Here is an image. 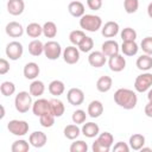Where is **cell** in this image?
<instances>
[{"mask_svg":"<svg viewBox=\"0 0 152 152\" xmlns=\"http://www.w3.org/2000/svg\"><path fill=\"white\" fill-rule=\"evenodd\" d=\"M63 53L62 46L56 40H49L44 44V55L50 61H56Z\"/></svg>","mask_w":152,"mask_h":152,"instance_id":"cell-5","label":"cell"},{"mask_svg":"<svg viewBox=\"0 0 152 152\" xmlns=\"http://www.w3.org/2000/svg\"><path fill=\"white\" fill-rule=\"evenodd\" d=\"M66 100L71 106H81L84 101V93L80 88H70L66 93Z\"/></svg>","mask_w":152,"mask_h":152,"instance_id":"cell-9","label":"cell"},{"mask_svg":"<svg viewBox=\"0 0 152 152\" xmlns=\"http://www.w3.org/2000/svg\"><path fill=\"white\" fill-rule=\"evenodd\" d=\"M0 107H1V115H0V118H1V119H4V116H5V107H4L2 104H1Z\"/></svg>","mask_w":152,"mask_h":152,"instance_id":"cell-51","label":"cell"},{"mask_svg":"<svg viewBox=\"0 0 152 152\" xmlns=\"http://www.w3.org/2000/svg\"><path fill=\"white\" fill-rule=\"evenodd\" d=\"M32 112L36 116H42L46 113H51L50 109V100L46 99H37L32 104Z\"/></svg>","mask_w":152,"mask_h":152,"instance_id":"cell-10","label":"cell"},{"mask_svg":"<svg viewBox=\"0 0 152 152\" xmlns=\"http://www.w3.org/2000/svg\"><path fill=\"white\" fill-rule=\"evenodd\" d=\"M93 48H94V40L91 37H88V36H86L78 45V50L82 52H90Z\"/></svg>","mask_w":152,"mask_h":152,"instance_id":"cell-38","label":"cell"},{"mask_svg":"<svg viewBox=\"0 0 152 152\" xmlns=\"http://www.w3.org/2000/svg\"><path fill=\"white\" fill-rule=\"evenodd\" d=\"M0 91L4 96H11L15 93V84L11 81H4L0 86Z\"/></svg>","mask_w":152,"mask_h":152,"instance_id":"cell-37","label":"cell"},{"mask_svg":"<svg viewBox=\"0 0 152 152\" xmlns=\"http://www.w3.org/2000/svg\"><path fill=\"white\" fill-rule=\"evenodd\" d=\"M23 72H24L25 78L33 81V80H36L38 77V75L40 72V69H39V65L36 62H28V63L25 64Z\"/></svg>","mask_w":152,"mask_h":152,"instance_id":"cell-18","label":"cell"},{"mask_svg":"<svg viewBox=\"0 0 152 152\" xmlns=\"http://www.w3.org/2000/svg\"><path fill=\"white\" fill-rule=\"evenodd\" d=\"M84 37H86V33L82 30H74V31H71L69 33V40L75 46H78Z\"/></svg>","mask_w":152,"mask_h":152,"instance_id":"cell-36","label":"cell"},{"mask_svg":"<svg viewBox=\"0 0 152 152\" xmlns=\"http://www.w3.org/2000/svg\"><path fill=\"white\" fill-rule=\"evenodd\" d=\"M114 102L124 109H133L138 103V96L135 91L128 88H120L114 93Z\"/></svg>","mask_w":152,"mask_h":152,"instance_id":"cell-1","label":"cell"},{"mask_svg":"<svg viewBox=\"0 0 152 152\" xmlns=\"http://www.w3.org/2000/svg\"><path fill=\"white\" fill-rule=\"evenodd\" d=\"M10 71V63L7 59L1 58L0 59V75H5Z\"/></svg>","mask_w":152,"mask_h":152,"instance_id":"cell-46","label":"cell"},{"mask_svg":"<svg viewBox=\"0 0 152 152\" xmlns=\"http://www.w3.org/2000/svg\"><path fill=\"white\" fill-rule=\"evenodd\" d=\"M80 26L88 32H96L102 27V19L95 14H84L80 18Z\"/></svg>","mask_w":152,"mask_h":152,"instance_id":"cell-2","label":"cell"},{"mask_svg":"<svg viewBox=\"0 0 152 152\" xmlns=\"http://www.w3.org/2000/svg\"><path fill=\"white\" fill-rule=\"evenodd\" d=\"M68 11L69 13L75 17V18H81L82 15L86 14V10H84V5L81 1H71L68 5Z\"/></svg>","mask_w":152,"mask_h":152,"instance_id":"cell-21","label":"cell"},{"mask_svg":"<svg viewBox=\"0 0 152 152\" xmlns=\"http://www.w3.org/2000/svg\"><path fill=\"white\" fill-rule=\"evenodd\" d=\"M87 113L90 118L93 119H96L99 116H101V114L103 113V104L101 101L99 100H93L89 104H88V109H87Z\"/></svg>","mask_w":152,"mask_h":152,"instance_id":"cell-20","label":"cell"},{"mask_svg":"<svg viewBox=\"0 0 152 152\" xmlns=\"http://www.w3.org/2000/svg\"><path fill=\"white\" fill-rule=\"evenodd\" d=\"M112 86H113V80L110 76H107V75H103L101 76L97 82H96V89L100 91V93H107L112 89Z\"/></svg>","mask_w":152,"mask_h":152,"instance_id":"cell-24","label":"cell"},{"mask_svg":"<svg viewBox=\"0 0 152 152\" xmlns=\"http://www.w3.org/2000/svg\"><path fill=\"white\" fill-rule=\"evenodd\" d=\"M87 5L91 11H99L102 7V0H87Z\"/></svg>","mask_w":152,"mask_h":152,"instance_id":"cell-45","label":"cell"},{"mask_svg":"<svg viewBox=\"0 0 152 152\" xmlns=\"http://www.w3.org/2000/svg\"><path fill=\"white\" fill-rule=\"evenodd\" d=\"M140 151H141V152H152V148H150V147H145V146H142Z\"/></svg>","mask_w":152,"mask_h":152,"instance_id":"cell-50","label":"cell"},{"mask_svg":"<svg viewBox=\"0 0 152 152\" xmlns=\"http://www.w3.org/2000/svg\"><path fill=\"white\" fill-rule=\"evenodd\" d=\"M28 53L33 57H38L44 53V43H42L39 39L31 40L28 43Z\"/></svg>","mask_w":152,"mask_h":152,"instance_id":"cell-30","label":"cell"},{"mask_svg":"<svg viewBox=\"0 0 152 152\" xmlns=\"http://www.w3.org/2000/svg\"><path fill=\"white\" fill-rule=\"evenodd\" d=\"M43 34L46 38H55L57 36V26L53 21H46L43 25Z\"/></svg>","mask_w":152,"mask_h":152,"instance_id":"cell-33","label":"cell"},{"mask_svg":"<svg viewBox=\"0 0 152 152\" xmlns=\"http://www.w3.org/2000/svg\"><path fill=\"white\" fill-rule=\"evenodd\" d=\"M48 89H49V93L51 95L58 97V96H61L65 91V86H64V83L61 80H53V81H51L49 83Z\"/></svg>","mask_w":152,"mask_h":152,"instance_id":"cell-27","label":"cell"},{"mask_svg":"<svg viewBox=\"0 0 152 152\" xmlns=\"http://www.w3.org/2000/svg\"><path fill=\"white\" fill-rule=\"evenodd\" d=\"M6 56L11 59V61H18L21 58L23 53H24V48H23V44L17 42V40H13V42H10L7 45H6Z\"/></svg>","mask_w":152,"mask_h":152,"instance_id":"cell-7","label":"cell"},{"mask_svg":"<svg viewBox=\"0 0 152 152\" xmlns=\"http://www.w3.org/2000/svg\"><path fill=\"white\" fill-rule=\"evenodd\" d=\"M28 124L25 121V120H11L8 121L7 124V129L10 131V133H12L13 135H17V137H23L25 134L28 133Z\"/></svg>","mask_w":152,"mask_h":152,"instance_id":"cell-6","label":"cell"},{"mask_svg":"<svg viewBox=\"0 0 152 152\" xmlns=\"http://www.w3.org/2000/svg\"><path fill=\"white\" fill-rule=\"evenodd\" d=\"M135 65L141 71H148V70H151L152 69V56L146 55V53L139 56L137 58Z\"/></svg>","mask_w":152,"mask_h":152,"instance_id":"cell-22","label":"cell"},{"mask_svg":"<svg viewBox=\"0 0 152 152\" xmlns=\"http://www.w3.org/2000/svg\"><path fill=\"white\" fill-rule=\"evenodd\" d=\"M30 142H27L24 139H18L15 140L12 146H11V151L12 152H27L30 150Z\"/></svg>","mask_w":152,"mask_h":152,"instance_id":"cell-34","label":"cell"},{"mask_svg":"<svg viewBox=\"0 0 152 152\" xmlns=\"http://www.w3.org/2000/svg\"><path fill=\"white\" fill-rule=\"evenodd\" d=\"M125 12L128 14H133L139 8V0H124Z\"/></svg>","mask_w":152,"mask_h":152,"instance_id":"cell-41","label":"cell"},{"mask_svg":"<svg viewBox=\"0 0 152 152\" xmlns=\"http://www.w3.org/2000/svg\"><path fill=\"white\" fill-rule=\"evenodd\" d=\"M81 132L84 137L87 138H95L100 134V127L95 122H86V124H82V128H81Z\"/></svg>","mask_w":152,"mask_h":152,"instance_id":"cell-19","label":"cell"},{"mask_svg":"<svg viewBox=\"0 0 152 152\" xmlns=\"http://www.w3.org/2000/svg\"><path fill=\"white\" fill-rule=\"evenodd\" d=\"M129 150H131L129 145H127V144L124 142V141H119V142H116V144L113 146V151H114V152H128Z\"/></svg>","mask_w":152,"mask_h":152,"instance_id":"cell-44","label":"cell"},{"mask_svg":"<svg viewBox=\"0 0 152 152\" xmlns=\"http://www.w3.org/2000/svg\"><path fill=\"white\" fill-rule=\"evenodd\" d=\"M144 112H145V115H146L147 118H152V101H148V102L146 103Z\"/></svg>","mask_w":152,"mask_h":152,"instance_id":"cell-47","label":"cell"},{"mask_svg":"<svg viewBox=\"0 0 152 152\" xmlns=\"http://www.w3.org/2000/svg\"><path fill=\"white\" fill-rule=\"evenodd\" d=\"M119 24L116 21H107L102 27H101V33L104 38H113L119 33Z\"/></svg>","mask_w":152,"mask_h":152,"instance_id":"cell-16","label":"cell"},{"mask_svg":"<svg viewBox=\"0 0 152 152\" xmlns=\"http://www.w3.org/2000/svg\"><path fill=\"white\" fill-rule=\"evenodd\" d=\"M101 51L107 56V57H112L114 55H118L120 52V45L118 44L116 40L114 39H107L102 43L101 45Z\"/></svg>","mask_w":152,"mask_h":152,"instance_id":"cell-12","label":"cell"},{"mask_svg":"<svg viewBox=\"0 0 152 152\" xmlns=\"http://www.w3.org/2000/svg\"><path fill=\"white\" fill-rule=\"evenodd\" d=\"M28 91L32 96L34 97H39L44 94L45 91V84L43 81H39V80H33L28 87Z\"/></svg>","mask_w":152,"mask_h":152,"instance_id":"cell-26","label":"cell"},{"mask_svg":"<svg viewBox=\"0 0 152 152\" xmlns=\"http://www.w3.org/2000/svg\"><path fill=\"white\" fill-rule=\"evenodd\" d=\"M137 36H138L137 31L132 27H125L120 33L122 42H134L137 39Z\"/></svg>","mask_w":152,"mask_h":152,"instance_id":"cell-35","label":"cell"},{"mask_svg":"<svg viewBox=\"0 0 152 152\" xmlns=\"http://www.w3.org/2000/svg\"><path fill=\"white\" fill-rule=\"evenodd\" d=\"M147 99H148V101H152V87L147 90Z\"/></svg>","mask_w":152,"mask_h":152,"instance_id":"cell-49","label":"cell"},{"mask_svg":"<svg viewBox=\"0 0 152 152\" xmlns=\"http://www.w3.org/2000/svg\"><path fill=\"white\" fill-rule=\"evenodd\" d=\"M106 55L102 51H91L88 56V63L93 66V68H101L106 64L107 59H106Z\"/></svg>","mask_w":152,"mask_h":152,"instance_id":"cell-14","label":"cell"},{"mask_svg":"<svg viewBox=\"0 0 152 152\" xmlns=\"http://www.w3.org/2000/svg\"><path fill=\"white\" fill-rule=\"evenodd\" d=\"M63 133H64V137L69 140H75L78 138V135L82 133L81 132V128L78 127V125L76 124H71V125H66L63 129Z\"/></svg>","mask_w":152,"mask_h":152,"instance_id":"cell-31","label":"cell"},{"mask_svg":"<svg viewBox=\"0 0 152 152\" xmlns=\"http://www.w3.org/2000/svg\"><path fill=\"white\" fill-rule=\"evenodd\" d=\"M46 141H48V137L42 131H34L28 137V142L31 144V146H33L36 148H40V147L45 146Z\"/></svg>","mask_w":152,"mask_h":152,"instance_id":"cell-13","label":"cell"},{"mask_svg":"<svg viewBox=\"0 0 152 152\" xmlns=\"http://www.w3.org/2000/svg\"><path fill=\"white\" fill-rule=\"evenodd\" d=\"M5 32L12 38H19L24 34V27L18 21H10L5 27Z\"/></svg>","mask_w":152,"mask_h":152,"instance_id":"cell-15","label":"cell"},{"mask_svg":"<svg viewBox=\"0 0 152 152\" xmlns=\"http://www.w3.org/2000/svg\"><path fill=\"white\" fill-rule=\"evenodd\" d=\"M87 114H88V113H86L83 109H76V110L72 113V115H71V120H72V122L76 124V125L84 124L86 120H87Z\"/></svg>","mask_w":152,"mask_h":152,"instance_id":"cell-40","label":"cell"},{"mask_svg":"<svg viewBox=\"0 0 152 152\" xmlns=\"http://www.w3.org/2000/svg\"><path fill=\"white\" fill-rule=\"evenodd\" d=\"M120 50L125 56L133 57L138 53L139 45L135 43V40L134 42H122V45L120 46Z\"/></svg>","mask_w":152,"mask_h":152,"instance_id":"cell-23","label":"cell"},{"mask_svg":"<svg viewBox=\"0 0 152 152\" xmlns=\"http://www.w3.org/2000/svg\"><path fill=\"white\" fill-rule=\"evenodd\" d=\"M50 109H51V113L56 118H61L65 112V106L59 99H51L50 100Z\"/></svg>","mask_w":152,"mask_h":152,"instance_id":"cell-29","label":"cell"},{"mask_svg":"<svg viewBox=\"0 0 152 152\" xmlns=\"http://www.w3.org/2000/svg\"><path fill=\"white\" fill-rule=\"evenodd\" d=\"M70 152H87L88 151V144L83 140H75L70 147Z\"/></svg>","mask_w":152,"mask_h":152,"instance_id":"cell-42","label":"cell"},{"mask_svg":"<svg viewBox=\"0 0 152 152\" xmlns=\"http://www.w3.org/2000/svg\"><path fill=\"white\" fill-rule=\"evenodd\" d=\"M25 32L30 38H39L43 34V26L38 23H30L26 26Z\"/></svg>","mask_w":152,"mask_h":152,"instance_id":"cell-32","label":"cell"},{"mask_svg":"<svg viewBox=\"0 0 152 152\" xmlns=\"http://www.w3.org/2000/svg\"><path fill=\"white\" fill-rule=\"evenodd\" d=\"M140 49L144 51V53L152 56V37L142 38V40L140 43Z\"/></svg>","mask_w":152,"mask_h":152,"instance_id":"cell-43","label":"cell"},{"mask_svg":"<svg viewBox=\"0 0 152 152\" xmlns=\"http://www.w3.org/2000/svg\"><path fill=\"white\" fill-rule=\"evenodd\" d=\"M62 56L66 64H76L80 61V50L75 45H70L63 50Z\"/></svg>","mask_w":152,"mask_h":152,"instance_id":"cell-8","label":"cell"},{"mask_svg":"<svg viewBox=\"0 0 152 152\" xmlns=\"http://www.w3.org/2000/svg\"><path fill=\"white\" fill-rule=\"evenodd\" d=\"M32 95L30 91H19L14 99V107L17 112L24 114L32 108Z\"/></svg>","mask_w":152,"mask_h":152,"instance_id":"cell-3","label":"cell"},{"mask_svg":"<svg viewBox=\"0 0 152 152\" xmlns=\"http://www.w3.org/2000/svg\"><path fill=\"white\" fill-rule=\"evenodd\" d=\"M25 10L24 0H8L7 1V12L11 15H20Z\"/></svg>","mask_w":152,"mask_h":152,"instance_id":"cell-17","label":"cell"},{"mask_svg":"<svg viewBox=\"0 0 152 152\" xmlns=\"http://www.w3.org/2000/svg\"><path fill=\"white\" fill-rule=\"evenodd\" d=\"M108 65H109V69L112 71L120 72L126 68V59H125V57L122 55L118 53V55H114V56L109 57Z\"/></svg>","mask_w":152,"mask_h":152,"instance_id":"cell-11","label":"cell"},{"mask_svg":"<svg viewBox=\"0 0 152 152\" xmlns=\"http://www.w3.org/2000/svg\"><path fill=\"white\" fill-rule=\"evenodd\" d=\"M55 119H56V116H55L52 113H46V114L39 116V124H40L43 127H45V128H50V127L53 126Z\"/></svg>","mask_w":152,"mask_h":152,"instance_id":"cell-39","label":"cell"},{"mask_svg":"<svg viewBox=\"0 0 152 152\" xmlns=\"http://www.w3.org/2000/svg\"><path fill=\"white\" fill-rule=\"evenodd\" d=\"M152 87V72L144 71L138 75L134 81V89L138 93H145Z\"/></svg>","mask_w":152,"mask_h":152,"instance_id":"cell-4","label":"cell"},{"mask_svg":"<svg viewBox=\"0 0 152 152\" xmlns=\"http://www.w3.org/2000/svg\"><path fill=\"white\" fill-rule=\"evenodd\" d=\"M128 145L131 147V150H134V151H140L141 147L145 145V137L140 133H135V134H132L129 137V140H128Z\"/></svg>","mask_w":152,"mask_h":152,"instance_id":"cell-25","label":"cell"},{"mask_svg":"<svg viewBox=\"0 0 152 152\" xmlns=\"http://www.w3.org/2000/svg\"><path fill=\"white\" fill-rule=\"evenodd\" d=\"M99 144H101L104 148L108 150V152L110 151V147L113 146V142H114V137L112 133L109 132H102L97 135V138L95 139Z\"/></svg>","mask_w":152,"mask_h":152,"instance_id":"cell-28","label":"cell"},{"mask_svg":"<svg viewBox=\"0 0 152 152\" xmlns=\"http://www.w3.org/2000/svg\"><path fill=\"white\" fill-rule=\"evenodd\" d=\"M147 14H148V17L152 19V2H150L148 6H147Z\"/></svg>","mask_w":152,"mask_h":152,"instance_id":"cell-48","label":"cell"}]
</instances>
